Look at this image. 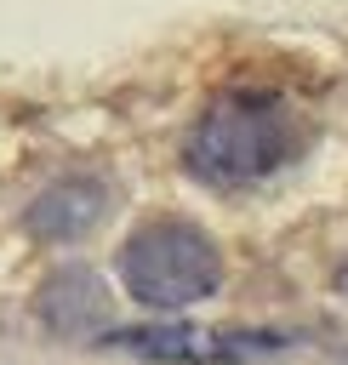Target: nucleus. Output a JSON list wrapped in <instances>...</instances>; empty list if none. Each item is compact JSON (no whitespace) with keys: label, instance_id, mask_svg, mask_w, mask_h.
<instances>
[{"label":"nucleus","instance_id":"1","mask_svg":"<svg viewBox=\"0 0 348 365\" xmlns=\"http://www.w3.org/2000/svg\"><path fill=\"white\" fill-rule=\"evenodd\" d=\"M297 154V120L280 97L268 91H234V97H217L188 143H183V160L200 182L211 188H245V182H262L274 177L285 160Z\"/></svg>","mask_w":348,"mask_h":365},{"label":"nucleus","instance_id":"2","mask_svg":"<svg viewBox=\"0 0 348 365\" xmlns=\"http://www.w3.org/2000/svg\"><path fill=\"white\" fill-rule=\"evenodd\" d=\"M120 279L143 308H188L222 285V257L194 222H148L120 245Z\"/></svg>","mask_w":348,"mask_h":365},{"label":"nucleus","instance_id":"3","mask_svg":"<svg viewBox=\"0 0 348 365\" xmlns=\"http://www.w3.org/2000/svg\"><path fill=\"white\" fill-rule=\"evenodd\" d=\"M103 211H108V188L97 177H63L29 205V234L68 245V240H86L103 222Z\"/></svg>","mask_w":348,"mask_h":365},{"label":"nucleus","instance_id":"4","mask_svg":"<svg viewBox=\"0 0 348 365\" xmlns=\"http://www.w3.org/2000/svg\"><path fill=\"white\" fill-rule=\"evenodd\" d=\"M103 314H108V291L91 268H57L34 297V319L51 336H86L103 325Z\"/></svg>","mask_w":348,"mask_h":365},{"label":"nucleus","instance_id":"5","mask_svg":"<svg viewBox=\"0 0 348 365\" xmlns=\"http://www.w3.org/2000/svg\"><path fill=\"white\" fill-rule=\"evenodd\" d=\"M108 342L131 348L143 359H160V365H205V359H228L240 348H257V342L217 336V331H200V325H143V331H114Z\"/></svg>","mask_w":348,"mask_h":365}]
</instances>
